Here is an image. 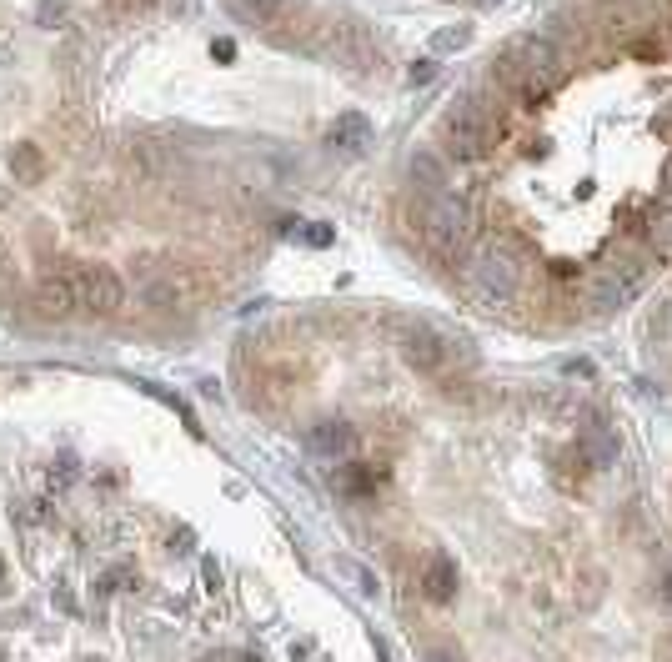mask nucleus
I'll return each mask as SVG.
<instances>
[{
	"mask_svg": "<svg viewBox=\"0 0 672 662\" xmlns=\"http://www.w3.org/2000/svg\"><path fill=\"white\" fill-rule=\"evenodd\" d=\"M422 241L437 251V256H467L472 246V211L457 201V196H422L417 191V211H412Z\"/></svg>",
	"mask_w": 672,
	"mask_h": 662,
	"instance_id": "1",
	"label": "nucleus"
},
{
	"mask_svg": "<svg viewBox=\"0 0 672 662\" xmlns=\"http://www.w3.org/2000/svg\"><path fill=\"white\" fill-rule=\"evenodd\" d=\"M467 281L482 301H507L522 291V261H517V251L492 241L482 251H467Z\"/></svg>",
	"mask_w": 672,
	"mask_h": 662,
	"instance_id": "2",
	"label": "nucleus"
},
{
	"mask_svg": "<svg viewBox=\"0 0 672 662\" xmlns=\"http://www.w3.org/2000/svg\"><path fill=\"white\" fill-rule=\"evenodd\" d=\"M71 291H76V306L91 311V316H111L126 301L121 276L111 266H101V261H71Z\"/></svg>",
	"mask_w": 672,
	"mask_h": 662,
	"instance_id": "3",
	"label": "nucleus"
},
{
	"mask_svg": "<svg viewBox=\"0 0 672 662\" xmlns=\"http://www.w3.org/2000/svg\"><path fill=\"white\" fill-rule=\"evenodd\" d=\"M507 56L532 76V81H542L547 91H557L562 81H567V71H572V61L542 36V31H527V36H517L512 46H507Z\"/></svg>",
	"mask_w": 672,
	"mask_h": 662,
	"instance_id": "4",
	"label": "nucleus"
},
{
	"mask_svg": "<svg viewBox=\"0 0 672 662\" xmlns=\"http://www.w3.org/2000/svg\"><path fill=\"white\" fill-rule=\"evenodd\" d=\"M447 342L437 337L432 326H412L407 337H402V362L407 367H417V372H427V377H442L447 372Z\"/></svg>",
	"mask_w": 672,
	"mask_h": 662,
	"instance_id": "5",
	"label": "nucleus"
},
{
	"mask_svg": "<svg viewBox=\"0 0 672 662\" xmlns=\"http://www.w3.org/2000/svg\"><path fill=\"white\" fill-rule=\"evenodd\" d=\"M306 447L316 452V457H336V462H352L357 457V447H362V437H357V427L352 422H316L311 432H306Z\"/></svg>",
	"mask_w": 672,
	"mask_h": 662,
	"instance_id": "6",
	"label": "nucleus"
},
{
	"mask_svg": "<svg viewBox=\"0 0 672 662\" xmlns=\"http://www.w3.org/2000/svg\"><path fill=\"white\" fill-rule=\"evenodd\" d=\"M36 306H41L46 316H66V311H76L71 261H56V266H46V271H41V281H36Z\"/></svg>",
	"mask_w": 672,
	"mask_h": 662,
	"instance_id": "7",
	"label": "nucleus"
},
{
	"mask_svg": "<svg viewBox=\"0 0 672 662\" xmlns=\"http://www.w3.org/2000/svg\"><path fill=\"white\" fill-rule=\"evenodd\" d=\"M331 51L342 56L347 66H357V71H372V66L382 61V56H377V46H372V36H367L362 26H342V31L331 36Z\"/></svg>",
	"mask_w": 672,
	"mask_h": 662,
	"instance_id": "8",
	"label": "nucleus"
},
{
	"mask_svg": "<svg viewBox=\"0 0 672 662\" xmlns=\"http://www.w3.org/2000/svg\"><path fill=\"white\" fill-rule=\"evenodd\" d=\"M642 211V236L652 251H672V201H637Z\"/></svg>",
	"mask_w": 672,
	"mask_h": 662,
	"instance_id": "9",
	"label": "nucleus"
},
{
	"mask_svg": "<svg viewBox=\"0 0 672 662\" xmlns=\"http://www.w3.org/2000/svg\"><path fill=\"white\" fill-rule=\"evenodd\" d=\"M422 592H427V602L447 607V602L457 597V567H452L447 557H432L427 572H422Z\"/></svg>",
	"mask_w": 672,
	"mask_h": 662,
	"instance_id": "10",
	"label": "nucleus"
},
{
	"mask_svg": "<svg viewBox=\"0 0 672 662\" xmlns=\"http://www.w3.org/2000/svg\"><path fill=\"white\" fill-rule=\"evenodd\" d=\"M412 186L422 196H447V171H442V161L432 151H417L412 156Z\"/></svg>",
	"mask_w": 672,
	"mask_h": 662,
	"instance_id": "11",
	"label": "nucleus"
},
{
	"mask_svg": "<svg viewBox=\"0 0 672 662\" xmlns=\"http://www.w3.org/2000/svg\"><path fill=\"white\" fill-rule=\"evenodd\" d=\"M587 472H597L592 462H587V452H582V442H572V447H557V457H552V477L562 482V487H577Z\"/></svg>",
	"mask_w": 672,
	"mask_h": 662,
	"instance_id": "12",
	"label": "nucleus"
},
{
	"mask_svg": "<svg viewBox=\"0 0 672 662\" xmlns=\"http://www.w3.org/2000/svg\"><path fill=\"white\" fill-rule=\"evenodd\" d=\"M226 6H231V16L246 21V26H271V21L286 16L291 0H226Z\"/></svg>",
	"mask_w": 672,
	"mask_h": 662,
	"instance_id": "13",
	"label": "nucleus"
},
{
	"mask_svg": "<svg viewBox=\"0 0 672 662\" xmlns=\"http://www.w3.org/2000/svg\"><path fill=\"white\" fill-rule=\"evenodd\" d=\"M331 146H342V151H362V146H367V116H362V111L336 116V126H331Z\"/></svg>",
	"mask_w": 672,
	"mask_h": 662,
	"instance_id": "14",
	"label": "nucleus"
},
{
	"mask_svg": "<svg viewBox=\"0 0 672 662\" xmlns=\"http://www.w3.org/2000/svg\"><path fill=\"white\" fill-rule=\"evenodd\" d=\"M622 301H627V286H622L617 276H607V271L587 286V306H592V311H617Z\"/></svg>",
	"mask_w": 672,
	"mask_h": 662,
	"instance_id": "15",
	"label": "nucleus"
},
{
	"mask_svg": "<svg viewBox=\"0 0 672 662\" xmlns=\"http://www.w3.org/2000/svg\"><path fill=\"white\" fill-rule=\"evenodd\" d=\"M126 161L141 171V176H161L166 171V151L156 141H126Z\"/></svg>",
	"mask_w": 672,
	"mask_h": 662,
	"instance_id": "16",
	"label": "nucleus"
},
{
	"mask_svg": "<svg viewBox=\"0 0 672 662\" xmlns=\"http://www.w3.org/2000/svg\"><path fill=\"white\" fill-rule=\"evenodd\" d=\"M577 442H582V452H587L592 467H612V462H617V437H612V432L597 427V432H587V437H577Z\"/></svg>",
	"mask_w": 672,
	"mask_h": 662,
	"instance_id": "17",
	"label": "nucleus"
},
{
	"mask_svg": "<svg viewBox=\"0 0 672 662\" xmlns=\"http://www.w3.org/2000/svg\"><path fill=\"white\" fill-rule=\"evenodd\" d=\"M336 487H347L352 497H367V492L377 487V472H372V467H357V462H347L342 472H336Z\"/></svg>",
	"mask_w": 672,
	"mask_h": 662,
	"instance_id": "18",
	"label": "nucleus"
},
{
	"mask_svg": "<svg viewBox=\"0 0 672 662\" xmlns=\"http://www.w3.org/2000/svg\"><path fill=\"white\" fill-rule=\"evenodd\" d=\"M467 41H472V31H467V26H442V31L427 41V51H437V56H452V51H457V46H467Z\"/></svg>",
	"mask_w": 672,
	"mask_h": 662,
	"instance_id": "19",
	"label": "nucleus"
},
{
	"mask_svg": "<svg viewBox=\"0 0 672 662\" xmlns=\"http://www.w3.org/2000/svg\"><path fill=\"white\" fill-rule=\"evenodd\" d=\"M16 166H21V176H26V181H36V176H41V166H46V156H41L31 141H21V146H16Z\"/></svg>",
	"mask_w": 672,
	"mask_h": 662,
	"instance_id": "20",
	"label": "nucleus"
},
{
	"mask_svg": "<svg viewBox=\"0 0 672 662\" xmlns=\"http://www.w3.org/2000/svg\"><path fill=\"white\" fill-rule=\"evenodd\" d=\"M627 51H632L637 61H662V51H667V46H662V36H637Z\"/></svg>",
	"mask_w": 672,
	"mask_h": 662,
	"instance_id": "21",
	"label": "nucleus"
},
{
	"mask_svg": "<svg viewBox=\"0 0 672 662\" xmlns=\"http://www.w3.org/2000/svg\"><path fill=\"white\" fill-rule=\"evenodd\" d=\"M106 11H111V21H131V16L151 11V0H106Z\"/></svg>",
	"mask_w": 672,
	"mask_h": 662,
	"instance_id": "22",
	"label": "nucleus"
},
{
	"mask_svg": "<svg viewBox=\"0 0 672 662\" xmlns=\"http://www.w3.org/2000/svg\"><path fill=\"white\" fill-rule=\"evenodd\" d=\"M76 482V457H61V467H51V492H66Z\"/></svg>",
	"mask_w": 672,
	"mask_h": 662,
	"instance_id": "23",
	"label": "nucleus"
},
{
	"mask_svg": "<svg viewBox=\"0 0 672 662\" xmlns=\"http://www.w3.org/2000/svg\"><path fill=\"white\" fill-rule=\"evenodd\" d=\"M41 26H66V0H41Z\"/></svg>",
	"mask_w": 672,
	"mask_h": 662,
	"instance_id": "24",
	"label": "nucleus"
},
{
	"mask_svg": "<svg viewBox=\"0 0 672 662\" xmlns=\"http://www.w3.org/2000/svg\"><path fill=\"white\" fill-rule=\"evenodd\" d=\"M432 76H437V61H417V66H412V81H417V86H427Z\"/></svg>",
	"mask_w": 672,
	"mask_h": 662,
	"instance_id": "25",
	"label": "nucleus"
},
{
	"mask_svg": "<svg viewBox=\"0 0 672 662\" xmlns=\"http://www.w3.org/2000/svg\"><path fill=\"white\" fill-rule=\"evenodd\" d=\"M0 291H11V251L0 241Z\"/></svg>",
	"mask_w": 672,
	"mask_h": 662,
	"instance_id": "26",
	"label": "nucleus"
},
{
	"mask_svg": "<svg viewBox=\"0 0 672 662\" xmlns=\"http://www.w3.org/2000/svg\"><path fill=\"white\" fill-rule=\"evenodd\" d=\"M306 241H311V246H326V241H331V226H306Z\"/></svg>",
	"mask_w": 672,
	"mask_h": 662,
	"instance_id": "27",
	"label": "nucleus"
},
{
	"mask_svg": "<svg viewBox=\"0 0 672 662\" xmlns=\"http://www.w3.org/2000/svg\"><path fill=\"white\" fill-rule=\"evenodd\" d=\"M166 547H171V552H191V532H176Z\"/></svg>",
	"mask_w": 672,
	"mask_h": 662,
	"instance_id": "28",
	"label": "nucleus"
},
{
	"mask_svg": "<svg viewBox=\"0 0 672 662\" xmlns=\"http://www.w3.org/2000/svg\"><path fill=\"white\" fill-rule=\"evenodd\" d=\"M657 597L672 607V572H662V582H657Z\"/></svg>",
	"mask_w": 672,
	"mask_h": 662,
	"instance_id": "29",
	"label": "nucleus"
},
{
	"mask_svg": "<svg viewBox=\"0 0 672 662\" xmlns=\"http://www.w3.org/2000/svg\"><path fill=\"white\" fill-rule=\"evenodd\" d=\"M201 572H206V587H216V582H221V572H216V562H211V557L201 562Z\"/></svg>",
	"mask_w": 672,
	"mask_h": 662,
	"instance_id": "30",
	"label": "nucleus"
},
{
	"mask_svg": "<svg viewBox=\"0 0 672 662\" xmlns=\"http://www.w3.org/2000/svg\"><path fill=\"white\" fill-rule=\"evenodd\" d=\"M662 201H672V161L662 166Z\"/></svg>",
	"mask_w": 672,
	"mask_h": 662,
	"instance_id": "31",
	"label": "nucleus"
},
{
	"mask_svg": "<svg viewBox=\"0 0 672 662\" xmlns=\"http://www.w3.org/2000/svg\"><path fill=\"white\" fill-rule=\"evenodd\" d=\"M211 662H251V657H211Z\"/></svg>",
	"mask_w": 672,
	"mask_h": 662,
	"instance_id": "32",
	"label": "nucleus"
}]
</instances>
